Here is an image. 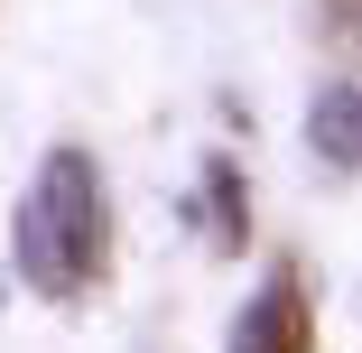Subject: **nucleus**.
<instances>
[{"instance_id":"f257e3e1","label":"nucleus","mask_w":362,"mask_h":353,"mask_svg":"<svg viewBox=\"0 0 362 353\" xmlns=\"http://www.w3.org/2000/svg\"><path fill=\"white\" fill-rule=\"evenodd\" d=\"M10 251H19V279L37 298H84L93 289V270H103V186H93V158L75 139L47 149L37 186L19 195Z\"/></svg>"},{"instance_id":"f03ea898","label":"nucleus","mask_w":362,"mask_h":353,"mask_svg":"<svg viewBox=\"0 0 362 353\" xmlns=\"http://www.w3.org/2000/svg\"><path fill=\"white\" fill-rule=\"evenodd\" d=\"M233 353H316V316H307V279L298 270H269L260 298L233 325Z\"/></svg>"},{"instance_id":"7ed1b4c3","label":"nucleus","mask_w":362,"mask_h":353,"mask_svg":"<svg viewBox=\"0 0 362 353\" xmlns=\"http://www.w3.org/2000/svg\"><path fill=\"white\" fill-rule=\"evenodd\" d=\"M307 149H316L325 177H353V168H362V84H353V75H334V84L307 103Z\"/></svg>"}]
</instances>
